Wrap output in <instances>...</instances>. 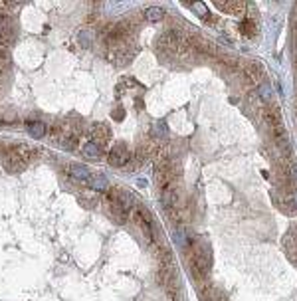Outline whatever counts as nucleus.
Masks as SVG:
<instances>
[{"mask_svg":"<svg viewBox=\"0 0 297 301\" xmlns=\"http://www.w3.org/2000/svg\"><path fill=\"white\" fill-rule=\"evenodd\" d=\"M183 42L184 36L179 30H166L164 34H160L159 42H157V50L164 56H179Z\"/></svg>","mask_w":297,"mask_h":301,"instance_id":"nucleus-1","label":"nucleus"},{"mask_svg":"<svg viewBox=\"0 0 297 301\" xmlns=\"http://www.w3.org/2000/svg\"><path fill=\"white\" fill-rule=\"evenodd\" d=\"M16 40V26L10 16L0 14V50H8Z\"/></svg>","mask_w":297,"mask_h":301,"instance_id":"nucleus-2","label":"nucleus"},{"mask_svg":"<svg viewBox=\"0 0 297 301\" xmlns=\"http://www.w3.org/2000/svg\"><path fill=\"white\" fill-rule=\"evenodd\" d=\"M107 161H109L111 166H125L127 162L131 161V151H129V147H127L125 143H117L113 149L109 151Z\"/></svg>","mask_w":297,"mask_h":301,"instance_id":"nucleus-3","label":"nucleus"},{"mask_svg":"<svg viewBox=\"0 0 297 301\" xmlns=\"http://www.w3.org/2000/svg\"><path fill=\"white\" fill-rule=\"evenodd\" d=\"M186 42L192 50V54H202V56H212L214 54V44L210 40H206L198 34H190L186 36Z\"/></svg>","mask_w":297,"mask_h":301,"instance_id":"nucleus-4","label":"nucleus"},{"mask_svg":"<svg viewBox=\"0 0 297 301\" xmlns=\"http://www.w3.org/2000/svg\"><path fill=\"white\" fill-rule=\"evenodd\" d=\"M264 121H266V125L272 129V133L275 135H281V133H285V127H283V121H281V113H279V109H275V107H270V109H266L264 113Z\"/></svg>","mask_w":297,"mask_h":301,"instance_id":"nucleus-5","label":"nucleus"},{"mask_svg":"<svg viewBox=\"0 0 297 301\" xmlns=\"http://www.w3.org/2000/svg\"><path fill=\"white\" fill-rule=\"evenodd\" d=\"M90 137H92L93 143H97L101 149L109 143L111 139V131H109V127L105 125V123H92V127H90Z\"/></svg>","mask_w":297,"mask_h":301,"instance_id":"nucleus-6","label":"nucleus"},{"mask_svg":"<svg viewBox=\"0 0 297 301\" xmlns=\"http://www.w3.org/2000/svg\"><path fill=\"white\" fill-rule=\"evenodd\" d=\"M262 77H264V71H262V66L258 62H250V64L244 66V70H242V81H246L248 85H258Z\"/></svg>","mask_w":297,"mask_h":301,"instance_id":"nucleus-7","label":"nucleus"},{"mask_svg":"<svg viewBox=\"0 0 297 301\" xmlns=\"http://www.w3.org/2000/svg\"><path fill=\"white\" fill-rule=\"evenodd\" d=\"M2 166H4V170H8V173H20L24 166H26V162H24L12 149H8V151L4 153V157H2Z\"/></svg>","mask_w":297,"mask_h":301,"instance_id":"nucleus-8","label":"nucleus"},{"mask_svg":"<svg viewBox=\"0 0 297 301\" xmlns=\"http://www.w3.org/2000/svg\"><path fill=\"white\" fill-rule=\"evenodd\" d=\"M109 214H111V218L117 224H125L127 216H129V210H125V206L119 200H109Z\"/></svg>","mask_w":297,"mask_h":301,"instance_id":"nucleus-9","label":"nucleus"},{"mask_svg":"<svg viewBox=\"0 0 297 301\" xmlns=\"http://www.w3.org/2000/svg\"><path fill=\"white\" fill-rule=\"evenodd\" d=\"M200 297H202V301H226L224 291L214 287V285H202L200 287Z\"/></svg>","mask_w":297,"mask_h":301,"instance_id":"nucleus-10","label":"nucleus"},{"mask_svg":"<svg viewBox=\"0 0 297 301\" xmlns=\"http://www.w3.org/2000/svg\"><path fill=\"white\" fill-rule=\"evenodd\" d=\"M69 177H71L73 181L86 183V181L92 179V173H90L88 166H83V164H71V166H69Z\"/></svg>","mask_w":297,"mask_h":301,"instance_id":"nucleus-11","label":"nucleus"},{"mask_svg":"<svg viewBox=\"0 0 297 301\" xmlns=\"http://www.w3.org/2000/svg\"><path fill=\"white\" fill-rule=\"evenodd\" d=\"M10 149H12V151H14V153H16V155H18V157H20V159H22V161L26 162V164H28V162L32 161L34 157H36V151H34L32 147L24 145V143H18V145H12Z\"/></svg>","mask_w":297,"mask_h":301,"instance_id":"nucleus-12","label":"nucleus"},{"mask_svg":"<svg viewBox=\"0 0 297 301\" xmlns=\"http://www.w3.org/2000/svg\"><path fill=\"white\" fill-rule=\"evenodd\" d=\"M81 153H83V157H88V159H99L101 155H103V149L97 145V143H93V141H88V143H83L81 145Z\"/></svg>","mask_w":297,"mask_h":301,"instance_id":"nucleus-13","label":"nucleus"},{"mask_svg":"<svg viewBox=\"0 0 297 301\" xmlns=\"http://www.w3.org/2000/svg\"><path fill=\"white\" fill-rule=\"evenodd\" d=\"M216 6H220L224 12H230V14H240V12H244V8H246V4H244V2H238V0H228V2L218 0Z\"/></svg>","mask_w":297,"mask_h":301,"instance_id":"nucleus-14","label":"nucleus"},{"mask_svg":"<svg viewBox=\"0 0 297 301\" xmlns=\"http://www.w3.org/2000/svg\"><path fill=\"white\" fill-rule=\"evenodd\" d=\"M26 131H28L32 137L40 139V137L46 135V125H44L42 121H26Z\"/></svg>","mask_w":297,"mask_h":301,"instance_id":"nucleus-15","label":"nucleus"},{"mask_svg":"<svg viewBox=\"0 0 297 301\" xmlns=\"http://www.w3.org/2000/svg\"><path fill=\"white\" fill-rule=\"evenodd\" d=\"M143 16L149 20V22H160L164 18V10L160 6H149L143 10Z\"/></svg>","mask_w":297,"mask_h":301,"instance_id":"nucleus-16","label":"nucleus"},{"mask_svg":"<svg viewBox=\"0 0 297 301\" xmlns=\"http://www.w3.org/2000/svg\"><path fill=\"white\" fill-rule=\"evenodd\" d=\"M90 186H92L93 190L105 192V190L109 188V181H107V177H103V175H92V179H90Z\"/></svg>","mask_w":297,"mask_h":301,"instance_id":"nucleus-17","label":"nucleus"},{"mask_svg":"<svg viewBox=\"0 0 297 301\" xmlns=\"http://www.w3.org/2000/svg\"><path fill=\"white\" fill-rule=\"evenodd\" d=\"M62 147L64 149H68V151H73L77 145H79V135H73V133H66L64 137H62Z\"/></svg>","mask_w":297,"mask_h":301,"instance_id":"nucleus-18","label":"nucleus"},{"mask_svg":"<svg viewBox=\"0 0 297 301\" xmlns=\"http://www.w3.org/2000/svg\"><path fill=\"white\" fill-rule=\"evenodd\" d=\"M77 42H79L81 48H90L93 42V32L88 30V28H86V30H79V32H77Z\"/></svg>","mask_w":297,"mask_h":301,"instance_id":"nucleus-19","label":"nucleus"},{"mask_svg":"<svg viewBox=\"0 0 297 301\" xmlns=\"http://www.w3.org/2000/svg\"><path fill=\"white\" fill-rule=\"evenodd\" d=\"M240 32H242L244 36H256L258 28H256V24L251 22V20H242V22H240Z\"/></svg>","mask_w":297,"mask_h":301,"instance_id":"nucleus-20","label":"nucleus"},{"mask_svg":"<svg viewBox=\"0 0 297 301\" xmlns=\"http://www.w3.org/2000/svg\"><path fill=\"white\" fill-rule=\"evenodd\" d=\"M260 101H264V103H272L274 101V93H272L270 85H262L260 88Z\"/></svg>","mask_w":297,"mask_h":301,"instance_id":"nucleus-21","label":"nucleus"},{"mask_svg":"<svg viewBox=\"0 0 297 301\" xmlns=\"http://www.w3.org/2000/svg\"><path fill=\"white\" fill-rule=\"evenodd\" d=\"M10 68V54L8 50H0V75Z\"/></svg>","mask_w":297,"mask_h":301,"instance_id":"nucleus-22","label":"nucleus"},{"mask_svg":"<svg viewBox=\"0 0 297 301\" xmlns=\"http://www.w3.org/2000/svg\"><path fill=\"white\" fill-rule=\"evenodd\" d=\"M220 62H222V66H226V68H238V66H240V62H238L236 56H222Z\"/></svg>","mask_w":297,"mask_h":301,"instance_id":"nucleus-23","label":"nucleus"},{"mask_svg":"<svg viewBox=\"0 0 297 301\" xmlns=\"http://www.w3.org/2000/svg\"><path fill=\"white\" fill-rule=\"evenodd\" d=\"M192 8H194V12H196L198 16H202V18H206V16H208V10H206V6L202 4V2H196V4H192Z\"/></svg>","mask_w":297,"mask_h":301,"instance_id":"nucleus-24","label":"nucleus"},{"mask_svg":"<svg viewBox=\"0 0 297 301\" xmlns=\"http://www.w3.org/2000/svg\"><path fill=\"white\" fill-rule=\"evenodd\" d=\"M111 117H113L115 121H123V117H125V109L123 107H117L111 111Z\"/></svg>","mask_w":297,"mask_h":301,"instance_id":"nucleus-25","label":"nucleus"},{"mask_svg":"<svg viewBox=\"0 0 297 301\" xmlns=\"http://www.w3.org/2000/svg\"><path fill=\"white\" fill-rule=\"evenodd\" d=\"M6 8H16V6H22V2H4Z\"/></svg>","mask_w":297,"mask_h":301,"instance_id":"nucleus-26","label":"nucleus"},{"mask_svg":"<svg viewBox=\"0 0 297 301\" xmlns=\"http://www.w3.org/2000/svg\"><path fill=\"white\" fill-rule=\"evenodd\" d=\"M291 200H293V206H295V210H297V190L295 192H291Z\"/></svg>","mask_w":297,"mask_h":301,"instance_id":"nucleus-27","label":"nucleus"},{"mask_svg":"<svg viewBox=\"0 0 297 301\" xmlns=\"http://www.w3.org/2000/svg\"><path fill=\"white\" fill-rule=\"evenodd\" d=\"M0 125H2V121H0Z\"/></svg>","mask_w":297,"mask_h":301,"instance_id":"nucleus-28","label":"nucleus"}]
</instances>
